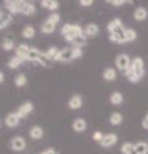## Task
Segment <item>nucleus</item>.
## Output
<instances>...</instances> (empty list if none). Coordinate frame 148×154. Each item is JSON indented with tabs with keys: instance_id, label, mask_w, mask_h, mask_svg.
Listing matches in <instances>:
<instances>
[{
	"instance_id": "28",
	"label": "nucleus",
	"mask_w": 148,
	"mask_h": 154,
	"mask_svg": "<svg viewBox=\"0 0 148 154\" xmlns=\"http://www.w3.org/2000/svg\"><path fill=\"white\" fill-rule=\"evenodd\" d=\"M26 84H27V77H26V75L20 73V75H17L16 77H14V85H16L17 88H23Z\"/></svg>"
},
{
	"instance_id": "42",
	"label": "nucleus",
	"mask_w": 148,
	"mask_h": 154,
	"mask_svg": "<svg viewBox=\"0 0 148 154\" xmlns=\"http://www.w3.org/2000/svg\"><path fill=\"white\" fill-rule=\"evenodd\" d=\"M142 126H143V128L148 130V118H147V117L143 118V121H142Z\"/></svg>"
},
{
	"instance_id": "37",
	"label": "nucleus",
	"mask_w": 148,
	"mask_h": 154,
	"mask_svg": "<svg viewBox=\"0 0 148 154\" xmlns=\"http://www.w3.org/2000/svg\"><path fill=\"white\" fill-rule=\"evenodd\" d=\"M46 21H49L50 23H53V25H57V23L61 21V16L58 13H52L50 16L46 18Z\"/></svg>"
},
{
	"instance_id": "33",
	"label": "nucleus",
	"mask_w": 148,
	"mask_h": 154,
	"mask_svg": "<svg viewBox=\"0 0 148 154\" xmlns=\"http://www.w3.org/2000/svg\"><path fill=\"white\" fill-rule=\"evenodd\" d=\"M2 48H3V50H5V51L13 50L14 49V41L12 38H4V41L2 42Z\"/></svg>"
},
{
	"instance_id": "26",
	"label": "nucleus",
	"mask_w": 148,
	"mask_h": 154,
	"mask_svg": "<svg viewBox=\"0 0 148 154\" xmlns=\"http://www.w3.org/2000/svg\"><path fill=\"white\" fill-rule=\"evenodd\" d=\"M35 33H36V31H35V28L32 27V26H25L23 27V30H22V37L23 38H32L35 36Z\"/></svg>"
},
{
	"instance_id": "39",
	"label": "nucleus",
	"mask_w": 148,
	"mask_h": 154,
	"mask_svg": "<svg viewBox=\"0 0 148 154\" xmlns=\"http://www.w3.org/2000/svg\"><path fill=\"white\" fill-rule=\"evenodd\" d=\"M107 3L111 4V5H113V7H121L126 2H124V0H107Z\"/></svg>"
},
{
	"instance_id": "25",
	"label": "nucleus",
	"mask_w": 148,
	"mask_h": 154,
	"mask_svg": "<svg viewBox=\"0 0 148 154\" xmlns=\"http://www.w3.org/2000/svg\"><path fill=\"white\" fill-rule=\"evenodd\" d=\"M122 122V114L118 112H113L111 116H109V123L112 126H118Z\"/></svg>"
},
{
	"instance_id": "8",
	"label": "nucleus",
	"mask_w": 148,
	"mask_h": 154,
	"mask_svg": "<svg viewBox=\"0 0 148 154\" xmlns=\"http://www.w3.org/2000/svg\"><path fill=\"white\" fill-rule=\"evenodd\" d=\"M34 110V104L31 102H25L22 105H20V108L17 109V114L20 118H25L27 114H30Z\"/></svg>"
},
{
	"instance_id": "3",
	"label": "nucleus",
	"mask_w": 148,
	"mask_h": 154,
	"mask_svg": "<svg viewBox=\"0 0 148 154\" xmlns=\"http://www.w3.org/2000/svg\"><path fill=\"white\" fill-rule=\"evenodd\" d=\"M115 63H116V67H117L118 69L125 73L126 69L130 67L131 62H130V58H129L128 54H118L116 57V60H115Z\"/></svg>"
},
{
	"instance_id": "43",
	"label": "nucleus",
	"mask_w": 148,
	"mask_h": 154,
	"mask_svg": "<svg viewBox=\"0 0 148 154\" xmlns=\"http://www.w3.org/2000/svg\"><path fill=\"white\" fill-rule=\"evenodd\" d=\"M40 154H57V153H55V150H54L53 148H49V149H46L45 152H43Z\"/></svg>"
},
{
	"instance_id": "36",
	"label": "nucleus",
	"mask_w": 148,
	"mask_h": 154,
	"mask_svg": "<svg viewBox=\"0 0 148 154\" xmlns=\"http://www.w3.org/2000/svg\"><path fill=\"white\" fill-rule=\"evenodd\" d=\"M58 48H55V46H52V48H49L46 51H45V54L48 55V58L49 59H52V60H54V58H55V55L58 54Z\"/></svg>"
},
{
	"instance_id": "18",
	"label": "nucleus",
	"mask_w": 148,
	"mask_h": 154,
	"mask_svg": "<svg viewBox=\"0 0 148 154\" xmlns=\"http://www.w3.org/2000/svg\"><path fill=\"white\" fill-rule=\"evenodd\" d=\"M125 76L128 77V80L130 81V82H133V84H137V82H139L140 81V79L138 77V75L135 73V71H134V68H133V66L130 64V67L126 69V72H125Z\"/></svg>"
},
{
	"instance_id": "15",
	"label": "nucleus",
	"mask_w": 148,
	"mask_h": 154,
	"mask_svg": "<svg viewBox=\"0 0 148 154\" xmlns=\"http://www.w3.org/2000/svg\"><path fill=\"white\" fill-rule=\"evenodd\" d=\"M121 27H124L121 19L120 18H115V19H112V21L107 25V30H108L109 33H113V32H116L117 30H120Z\"/></svg>"
},
{
	"instance_id": "35",
	"label": "nucleus",
	"mask_w": 148,
	"mask_h": 154,
	"mask_svg": "<svg viewBox=\"0 0 148 154\" xmlns=\"http://www.w3.org/2000/svg\"><path fill=\"white\" fill-rule=\"evenodd\" d=\"M134 145L135 144H131V143H124L121 146V153L122 154H131L134 152Z\"/></svg>"
},
{
	"instance_id": "27",
	"label": "nucleus",
	"mask_w": 148,
	"mask_h": 154,
	"mask_svg": "<svg viewBox=\"0 0 148 154\" xmlns=\"http://www.w3.org/2000/svg\"><path fill=\"white\" fill-rule=\"evenodd\" d=\"M55 30V25H53V23H50L49 21H45L43 22L41 25V32L43 33H53Z\"/></svg>"
},
{
	"instance_id": "30",
	"label": "nucleus",
	"mask_w": 148,
	"mask_h": 154,
	"mask_svg": "<svg viewBox=\"0 0 148 154\" xmlns=\"http://www.w3.org/2000/svg\"><path fill=\"white\" fill-rule=\"evenodd\" d=\"M22 63H23V62L20 59V58H17V57H12L11 59H9V62H8V67H9L11 69H17L18 67H20Z\"/></svg>"
},
{
	"instance_id": "14",
	"label": "nucleus",
	"mask_w": 148,
	"mask_h": 154,
	"mask_svg": "<svg viewBox=\"0 0 148 154\" xmlns=\"http://www.w3.org/2000/svg\"><path fill=\"white\" fill-rule=\"evenodd\" d=\"M20 117H18L17 112H12L9 113L7 117H5V125L8 127H16L18 123H20Z\"/></svg>"
},
{
	"instance_id": "17",
	"label": "nucleus",
	"mask_w": 148,
	"mask_h": 154,
	"mask_svg": "<svg viewBox=\"0 0 148 154\" xmlns=\"http://www.w3.org/2000/svg\"><path fill=\"white\" fill-rule=\"evenodd\" d=\"M41 7L48 11H57L59 8V3L57 0H43Z\"/></svg>"
},
{
	"instance_id": "38",
	"label": "nucleus",
	"mask_w": 148,
	"mask_h": 154,
	"mask_svg": "<svg viewBox=\"0 0 148 154\" xmlns=\"http://www.w3.org/2000/svg\"><path fill=\"white\" fill-rule=\"evenodd\" d=\"M83 57V49L81 48H72V59H79V58Z\"/></svg>"
},
{
	"instance_id": "23",
	"label": "nucleus",
	"mask_w": 148,
	"mask_h": 154,
	"mask_svg": "<svg viewBox=\"0 0 148 154\" xmlns=\"http://www.w3.org/2000/svg\"><path fill=\"white\" fill-rule=\"evenodd\" d=\"M134 150L137 154H148V144L144 141H138L134 145Z\"/></svg>"
},
{
	"instance_id": "4",
	"label": "nucleus",
	"mask_w": 148,
	"mask_h": 154,
	"mask_svg": "<svg viewBox=\"0 0 148 154\" xmlns=\"http://www.w3.org/2000/svg\"><path fill=\"white\" fill-rule=\"evenodd\" d=\"M71 60H74L72 59V48H65V49L59 50L58 54L54 58V62H65V63H67V62H71Z\"/></svg>"
},
{
	"instance_id": "11",
	"label": "nucleus",
	"mask_w": 148,
	"mask_h": 154,
	"mask_svg": "<svg viewBox=\"0 0 148 154\" xmlns=\"http://www.w3.org/2000/svg\"><path fill=\"white\" fill-rule=\"evenodd\" d=\"M87 121H85L84 118H76L74 123H72V128H74V131L75 132H77V134H81V132H84L85 130H87Z\"/></svg>"
},
{
	"instance_id": "24",
	"label": "nucleus",
	"mask_w": 148,
	"mask_h": 154,
	"mask_svg": "<svg viewBox=\"0 0 148 154\" xmlns=\"http://www.w3.org/2000/svg\"><path fill=\"white\" fill-rule=\"evenodd\" d=\"M11 22H12V17L9 14L0 12V30H4Z\"/></svg>"
},
{
	"instance_id": "44",
	"label": "nucleus",
	"mask_w": 148,
	"mask_h": 154,
	"mask_svg": "<svg viewBox=\"0 0 148 154\" xmlns=\"http://www.w3.org/2000/svg\"><path fill=\"white\" fill-rule=\"evenodd\" d=\"M4 79H5V77H4V73H3L2 71H0V84H2L3 81H4Z\"/></svg>"
},
{
	"instance_id": "6",
	"label": "nucleus",
	"mask_w": 148,
	"mask_h": 154,
	"mask_svg": "<svg viewBox=\"0 0 148 154\" xmlns=\"http://www.w3.org/2000/svg\"><path fill=\"white\" fill-rule=\"evenodd\" d=\"M131 66H133V68H134L135 73L138 75V77L142 79L143 75H144V62H143V59L140 57H135L131 62Z\"/></svg>"
},
{
	"instance_id": "21",
	"label": "nucleus",
	"mask_w": 148,
	"mask_h": 154,
	"mask_svg": "<svg viewBox=\"0 0 148 154\" xmlns=\"http://www.w3.org/2000/svg\"><path fill=\"white\" fill-rule=\"evenodd\" d=\"M109 102H111V104H113V105H120L124 102L122 94L120 91H115V93H112L111 96H109Z\"/></svg>"
},
{
	"instance_id": "20",
	"label": "nucleus",
	"mask_w": 148,
	"mask_h": 154,
	"mask_svg": "<svg viewBox=\"0 0 148 154\" xmlns=\"http://www.w3.org/2000/svg\"><path fill=\"white\" fill-rule=\"evenodd\" d=\"M40 50L36 49V48H30V51H28V58H27V62H34V63H37L39 60V57H40Z\"/></svg>"
},
{
	"instance_id": "31",
	"label": "nucleus",
	"mask_w": 148,
	"mask_h": 154,
	"mask_svg": "<svg viewBox=\"0 0 148 154\" xmlns=\"http://www.w3.org/2000/svg\"><path fill=\"white\" fill-rule=\"evenodd\" d=\"M36 12V8L34 5V3H28L26 2V5H25V9H23V13L25 16H32V14H35Z\"/></svg>"
},
{
	"instance_id": "19",
	"label": "nucleus",
	"mask_w": 148,
	"mask_h": 154,
	"mask_svg": "<svg viewBox=\"0 0 148 154\" xmlns=\"http://www.w3.org/2000/svg\"><path fill=\"white\" fill-rule=\"evenodd\" d=\"M148 16V12L146 8L143 7H138L135 11H134V19L135 21H144Z\"/></svg>"
},
{
	"instance_id": "2",
	"label": "nucleus",
	"mask_w": 148,
	"mask_h": 154,
	"mask_svg": "<svg viewBox=\"0 0 148 154\" xmlns=\"http://www.w3.org/2000/svg\"><path fill=\"white\" fill-rule=\"evenodd\" d=\"M4 4H5V8L12 14H16V13H23L26 2H23V0H5Z\"/></svg>"
},
{
	"instance_id": "22",
	"label": "nucleus",
	"mask_w": 148,
	"mask_h": 154,
	"mask_svg": "<svg viewBox=\"0 0 148 154\" xmlns=\"http://www.w3.org/2000/svg\"><path fill=\"white\" fill-rule=\"evenodd\" d=\"M88 42V37L85 35H80L77 37H75L72 41H71V44H72L75 48H83L84 45H87Z\"/></svg>"
},
{
	"instance_id": "41",
	"label": "nucleus",
	"mask_w": 148,
	"mask_h": 154,
	"mask_svg": "<svg viewBox=\"0 0 148 154\" xmlns=\"http://www.w3.org/2000/svg\"><path fill=\"white\" fill-rule=\"evenodd\" d=\"M80 5L81 7H90L93 5V0H80Z\"/></svg>"
},
{
	"instance_id": "10",
	"label": "nucleus",
	"mask_w": 148,
	"mask_h": 154,
	"mask_svg": "<svg viewBox=\"0 0 148 154\" xmlns=\"http://www.w3.org/2000/svg\"><path fill=\"white\" fill-rule=\"evenodd\" d=\"M117 140H118V137H117L116 134H106V135H103L101 145L103 148H109V146L115 145V144L117 143Z\"/></svg>"
},
{
	"instance_id": "29",
	"label": "nucleus",
	"mask_w": 148,
	"mask_h": 154,
	"mask_svg": "<svg viewBox=\"0 0 148 154\" xmlns=\"http://www.w3.org/2000/svg\"><path fill=\"white\" fill-rule=\"evenodd\" d=\"M103 79L106 81H115L116 80V71L113 68H106L103 72Z\"/></svg>"
},
{
	"instance_id": "45",
	"label": "nucleus",
	"mask_w": 148,
	"mask_h": 154,
	"mask_svg": "<svg viewBox=\"0 0 148 154\" xmlns=\"http://www.w3.org/2000/svg\"><path fill=\"white\" fill-rule=\"evenodd\" d=\"M131 154H137V153H135V150H134V152H133V153H131Z\"/></svg>"
},
{
	"instance_id": "46",
	"label": "nucleus",
	"mask_w": 148,
	"mask_h": 154,
	"mask_svg": "<svg viewBox=\"0 0 148 154\" xmlns=\"http://www.w3.org/2000/svg\"><path fill=\"white\" fill-rule=\"evenodd\" d=\"M146 117H147V118H148V114H147V116H146Z\"/></svg>"
},
{
	"instance_id": "1",
	"label": "nucleus",
	"mask_w": 148,
	"mask_h": 154,
	"mask_svg": "<svg viewBox=\"0 0 148 154\" xmlns=\"http://www.w3.org/2000/svg\"><path fill=\"white\" fill-rule=\"evenodd\" d=\"M61 33L65 36L66 41L71 42L75 37L84 35V30L79 25H70V23H66V25L61 28Z\"/></svg>"
},
{
	"instance_id": "32",
	"label": "nucleus",
	"mask_w": 148,
	"mask_h": 154,
	"mask_svg": "<svg viewBox=\"0 0 148 154\" xmlns=\"http://www.w3.org/2000/svg\"><path fill=\"white\" fill-rule=\"evenodd\" d=\"M50 62H52V59L48 58V55L45 54V53H40V57H39L37 63L41 64L43 67H50Z\"/></svg>"
},
{
	"instance_id": "40",
	"label": "nucleus",
	"mask_w": 148,
	"mask_h": 154,
	"mask_svg": "<svg viewBox=\"0 0 148 154\" xmlns=\"http://www.w3.org/2000/svg\"><path fill=\"white\" fill-rule=\"evenodd\" d=\"M102 139H103V134H102L101 131H95V132L93 134V140H94V141H99V143H101Z\"/></svg>"
},
{
	"instance_id": "5",
	"label": "nucleus",
	"mask_w": 148,
	"mask_h": 154,
	"mask_svg": "<svg viewBox=\"0 0 148 154\" xmlns=\"http://www.w3.org/2000/svg\"><path fill=\"white\" fill-rule=\"evenodd\" d=\"M125 30L126 28L125 27H122L120 28L118 31L116 32H113V33H109V41H112V42H116V44H125L126 42V38H125Z\"/></svg>"
},
{
	"instance_id": "16",
	"label": "nucleus",
	"mask_w": 148,
	"mask_h": 154,
	"mask_svg": "<svg viewBox=\"0 0 148 154\" xmlns=\"http://www.w3.org/2000/svg\"><path fill=\"white\" fill-rule=\"evenodd\" d=\"M28 134H30L31 139H34V140H39V139L43 137V135H44V130H43V127H40V126H32Z\"/></svg>"
},
{
	"instance_id": "12",
	"label": "nucleus",
	"mask_w": 148,
	"mask_h": 154,
	"mask_svg": "<svg viewBox=\"0 0 148 154\" xmlns=\"http://www.w3.org/2000/svg\"><path fill=\"white\" fill-rule=\"evenodd\" d=\"M81 105H83V98H81V95L76 94L74 96H71V99L68 100V107L72 109V110H76L81 108Z\"/></svg>"
},
{
	"instance_id": "9",
	"label": "nucleus",
	"mask_w": 148,
	"mask_h": 154,
	"mask_svg": "<svg viewBox=\"0 0 148 154\" xmlns=\"http://www.w3.org/2000/svg\"><path fill=\"white\" fill-rule=\"evenodd\" d=\"M11 146L14 152H22L26 148V140L22 136H14L11 141Z\"/></svg>"
},
{
	"instance_id": "34",
	"label": "nucleus",
	"mask_w": 148,
	"mask_h": 154,
	"mask_svg": "<svg viewBox=\"0 0 148 154\" xmlns=\"http://www.w3.org/2000/svg\"><path fill=\"white\" fill-rule=\"evenodd\" d=\"M125 38H126V42L134 41L135 38H137L135 30H133V28H126V30H125Z\"/></svg>"
},
{
	"instance_id": "7",
	"label": "nucleus",
	"mask_w": 148,
	"mask_h": 154,
	"mask_svg": "<svg viewBox=\"0 0 148 154\" xmlns=\"http://www.w3.org/2000/svg\"><path fill=\"white\" fill-rule=\"evenodd\" d=\"M28 51H30V46L27 44H20L16 48V57L20 58L22 62H27Z\"/></svg>"
},
{
	"instance_id": "13",
	"label": "nucleus",
	"mask_w": 148,
	"mask_h": 154,
	"mask_svg": "<svg viewBox=\"0 0 148 154\" xmlns=\"http://www.w3.org/2000/svg\"><path fill=\"white\" fill-rule=\"evenodd\" d=\"M98 32H99V27L97 23H89L84 30V35L87 37H94L98 35Z\"/></svg>"
}]
</instances>
